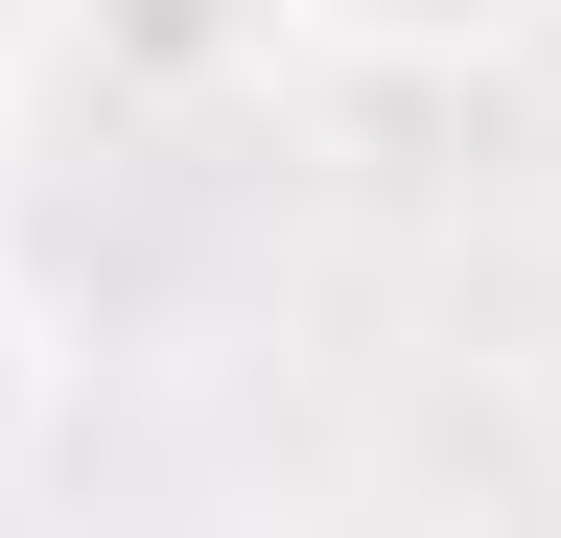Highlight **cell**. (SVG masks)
<instances>
[{
	"instance_id": "6da1fadb",
	"label": "cell",
	"mask_w": 561,
	"mask_h": 538,
	"mask_svg": "<svg viewBox=\"0 0 561 538\" xmlns=\"http://www.w3.org/2000/svg\"><path fill=\"white\" fill-rule=\"evenodd\" d=\"M47 47L94 94H140V117H210V94H257L305 47V0H47Z\"/></svg>"
},
{
	"instance_id": "7a4b0ae2",
	"label": "cell",
	"mask_w": 561,
	"mask_h": 538,
	"mask_svg": "<svg viewBox=\"0 0 561 538\" xmlns=\"http://www.w3.org/2000/svg\"><path fill=\"white\" fill-rule=\"evenodd\" d=\"M561 0H305V47H375V71H491V47H538Z\"/></svg>"
},
{
	"instance_id": "3957f363",
	"label": "cell",
	"mask_w": 561,
	"mask_h": 538,
	"mask_svg": "<svg viewBox=\"0 0 561 538\" xmlns=\"http://www.w3.org/2000/svg\"><path fill=\"white\" fill-rule=\"evenodd\" d=\"M47 445H70V328H47V282H24V257H0V492H24Z\"/></svg>"
},
{
	"instance_id": "277c9868",
	"label": "cell",
	"mask_w": 561,
	"mask_h": 538,
	"mask_svg": "<svg viewBox=\"0 0 561 538\" xmlns=\"http://www.w3.org/2000/svg\"><path fill=\"white\" fill-rule=\"evenodd\" d=\"M0 71H47V0H0Z\"/></svg>"
}]
</instances>
